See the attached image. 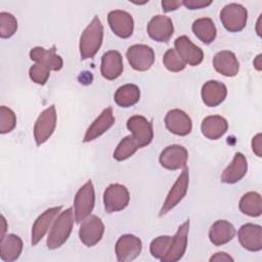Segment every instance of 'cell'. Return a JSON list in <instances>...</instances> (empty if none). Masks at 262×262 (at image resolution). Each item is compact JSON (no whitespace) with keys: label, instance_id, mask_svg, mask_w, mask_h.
Returning <instances> with one entry per match:
<instances>
[{"label":"cell","instance_id":"9c48e42d","mask_svg":"<svg viewBox=\"0 0 262 262\" xmlns=\"http://www.w3.org/2000/svg\"><path fill=\"white\" fill-rule=\"evenodd\" d=\"M188 169L185 167L173 186L171 187L161 210L159 216H164L166 215L170 210L175 208L185 196L188 188Z\"/></svg>","mask_w":262,"mask_h":262},{"label":"cell","instance_id":"52a82bcc","mask_svg":"<svg viewBox=\"0 0 262 262\" xmlns=\"http://www.w3.org/2000/svg\"><path fill=\"white\" fill-rule=\"evenodd\" d=\"M126 57L130 66L139 72H145L155 62V52L151 47L144 44H135L128 48Z\"/></svg>","mask_w":262,"mask_h":262},{"label":"cell","instance_id":"b9f144b4","mask_svg":"<svg viewBox=\"0 0 262 262\" xmlns=\"http://www.w3.org/2000/svg\"><path fill=\"white\" fill-rule=\"evenodd\" d=\"M253 63H254V67L256 68V70H258V71H261V69H262V63H261V54H259V55H257V57L255 58V60L253 61Z\"/></svg>","mask_w":262,"mask_h":262},{"label":"cell","instance_id":"d6a6232c","mask_svg":"<svg viewBox=\"0 0 262 262\" xmlns=\"http://www.w3.org/2000/svg\"><path fill=\"white\" fill-rule=\"evenodd\" d=\"M172 238L173 236H170V235H161L152 239L149 246V251L151 256L154 258L161 260L168 252L172 243Z\"/></svg>","mask_w":262,"mask_h":262},{"label":"cell","instance_id":"7402d4cb","mask_svg":"<svg viewBox=\"0 0 262 262\" xmlns=\"http://www.w3.org/2000/svg\"><path fill=\"white\" fill-rule=\"evenodd\" d=\"M202 99L203 102L210 107L221 104L227 95L226 86L216 80L207 81L202 87Z\"/></svg>","mask_w":262,"mask_h":262},{"label":"cell","instance_id":"3957f363","mask_svg":"<svg viewBox=\"0 0 262 262\" xmlns=\"http://www.w3.org/2000/svg\"><path fill=\"white\" fill-rule=\"evenodd\" d=\"M95 204L94 187L91 180H88L79 188L74 200V216L77 223H81L92 212Z\"/></svg>","mask_w":262,"mask_h":262},{"label":"cell","instance_id":"ab89813d","mask_svg":"<svg viewBox=\"0 0 262 262\" xmlns=\"http://www.w3.org/2000/svg\"><path fill=\"white\" fill-rule=\"evenodd\" d=\"M182 5V1L176 0H163L162 1V9L164 12H169L178 9V7Z\"/></svg>","mask_w":262,"mask_h":262},{"label":"cell","instance_id":"4fadbf2b","mask_svg":"<svg viewBox=\"0 0 262 262\" xmlns=\"http://www.w3.org/2000/svg\"><path fill=\"white\" fill-rule=\"evenodd\" d=\"M188 230H189V220H186L184 223H182L178 227L175 235L172 238V243L168 252L161 259L162 262H176L183 257L187 247Z\"/></svg>","mask_w":262,"mask_h":262},{"label":"cell","instance_id":"7bdbcfd3","mask_svg":"<svg viewBox=\"0 0 262 262\" xmlns=\"http://www.w3.org/2000/svg\"><path fill=\"white\" fill-rule=\"evenodd\" d=\"M1 224H2V227H1V238H2L5 236V231H6V220L4 216H1Z\"/></svg>","mask_w":262,"mask_h":262},{"label":"cell","instance_id":"d590c367","mask_svg":"<svg viewBox=\"0 0 262 262\" xmlns=\"http://www.w3.org/2000/svg\"><path fill=\"white\" fill-rule=\"evenodd\" d=\"M16 125V116L12 110L5 105L0 106V133L11 132Z\"/></svg>","mask_w":262,"mask_h":262},{"label":"cell","instance_id":"9a60e30c","mask_svg":"<svg viewBox=\"0 0 262 262\" xmlns=\"http://www.w3.org/2000/svg\"><path fill=\"white\" fill-rule=\"evenodd\" d=\"M175 50L185 63L191 67L199 66L204 59L203 50L194 45L186 36L178 37L174 42Z\"/></svg>","mask_w":262,"mask_h":262},{"label":"cell","instance_id":"cb8c5ba5","mask_svg":"<svg viewBox=\"0 0 262 262\" xmlns=\"http://www.w3.org/2000/svg\"><path fill=\"white\" fill-rule=\"evenodd\" d=\"M214 69L225 77H234L239 70V63L232 51L222 50L213 57Z\"/></svg>","mask_w":262,"mask_h":262},{"label":"cell","instance_id":"f546056e","mask_svg":"<svg viewBox=\"0 0 262 262\" xmlns=\"http://www.w3.org/2000/svg\"><path fill=\"white\" fill-rule=\"evenodd\" d=\"M191 30L195 37L205 44L212 43L217 35L215 24L210 17L198 18L193 21Z\"/></svg>","mask_w":262,"mask_h":262},{"label":"cell","instance_id":"30bf717a","mask_svg":"<svg viewBox=\"0 0 262 262\" xmlns=\"http://www.w3.org/2000/svg\"><path fill=\"white\" fill-rule=\"evenodd\" d=\"M142 250L139 237L133 234H123L116 243L115 251L118 261L128 262L136 259Z\"/></svg>","mask_w":262,"mask_h":262},{"label":"cell","instance_id":"ac0fdd59","mask_svg":"<svg viewBox=\"0 0 262 262\" xmlns=\"http://www.w3.org/2000/svg\"><path fill=\"white\" fill-rule=\"evenodd\" d=\"M165 125L171 133L178 136H186L192 129L191 119L185 112L179 108H174L167 113Z\"/></svg>","mask_w":262,"mask_h":262},{"label":"cell","instance_id":"1f68e13d","mask_svg":"<svg viewBox=\"0 0 262 262\" xmlns=\"http://www.w3.org/2000/svg\"><path fill=\"white\" fill-rule=\"evenodd\" d=\"M138 148H140L139 143L132 135H128L124 137L119 144L117 145L114 151V159L117 161H124L133 156Z\"/></svg>","mask_w":262,"mask_h":262},{"label":"cell","instance_id":"83f0119b","mask_svg":"<svg viewBox=\"0 0 262 262\" xmlns=\"http://www.w3.org/2000/svg\"><path fill=\"white\" fill-rule=\"evenodd\" d=\"M23 241L18 235L7 234L0 238V258L5 262H12L18 259L23 251Z\"/></svg>","mask_w":262,"mask_h":262},{"label":"cell","instance_id":"44dd1931","mask_svg":"<svg viewBox=\"0 0 262 262\" xmlns=\"http://www.w3.org/2000/svg\"><path fill=\"white\" fill-rule=\"evenodd\" d=\"M123 57L117 50H110L101 57L100 73L106 80H115L123 73Z\"/></svg>","mask_w":262,"mask_h":262},{"label":"cell","instance_id":"ba28073f","mask_svg":"<svg viewBox=\"0 0 262 262\" xmlns=\"http://www.w3.org/2000/svg\"><path fill=\"white\" fill-rule=\"evenodd\" d=\"M104 232V225L96 215H89L81 222L79 229L80 241L87 247H93L101 239Z\"/></svg>","mask_w":262,"mask_h":262},{"label":"cell","instance_id":"4316f807","mask_svg":"<svg viewBox=\"0 0 262 262\" xmlns=\"http://www.w3.org/2000/svg\"><path fill=\"white\" fill-rule=\"evenodd\" d=\"M234 226L226 220L215 221L209 230L210 242L215 246H223L229 243L234 237Z\"/></svg>","mask_w":262,"mask_h":262},{"label":"cell","instance_id":"8d00e7d4","mask_svg":"<svg viewBox=\"0 0 262 262\" xmlns=\"http://www.w3.org/2000/svg\"><path fill=\"white\" fill-rule=\"evenodd\" d=\"M29 75L33 82H35L38 85H44L49 79L50 70L42 64L35 63L30 68Z\"/></svg>","mask_w":262,"mask_h":262},{"label":"cell","instance_id":"74e56055","mask_svg":"<svg viewBox=\"0 0 262 262\" xmlns=\"http://www.w3.org/2000/svg\"><path fill=\"white\" fill-rule=\"evenodd\" d=\"M212 4V1L206 0H184L182 1V5H184L187 9H201L205 8Z\"/></svg>","mask_w":262,"mask_h":262},{"label":"cell","instance_id":"f35d334b","mask_svg":"<svg viewBox=\"0 0 262 262\" xmlns=\"http://www.w3.org/2000/svg\"><path fill=\"white\" fill-rule=\"evenodd\" d=\"M252 149L257 157H262V136L261 133L255 135L252 139Z\"/></svg>","mask_w":262,"mask_h":262},{"label":"cell","instance_id":"ffe728a7","mask_svg":"<svg viewBox=\"0 0 262 262\" xmlns=\"http://www.w3.org/2000/svg\"><path fill=\"white\" fill-rule=\"evenodd\" d=\"M115 123V117L113 114V108L112 107H106L104 108L101 114L92 122V124L88 127L83 141L84 142H89L97 137L101 136L105 131H107Z\"/></svg>","mask_w":262,"mask_h":262},{"label":"cell","instance_id":"f1b7e54d","mask_svg":"<svg viewBox=\"0 0 262 262\" xmlns=\"http://www.w3.org/2000/svg\"><path fill=\"white\" fill-rule=\"evenodd\" d=\"M114 99L119 106L130 107L139 101L140 89L135 84H125L116 90Z\"/></svg>","mask_w":262,"mask_h":262},{"label":"cell","instance_id":"4dcf8cb0","mask_svg":"<svg viewBox=\"0 0 262 262\" xmlns=\"http://www.w3.org/2000/svg\"><path fill=\"white\" fill-rule=\"evenodd\" d=\"M238 208L242 213L248 216H260L262 213V200L260 193L256 191H249L245 193L239 200Z\"/></svg>","mask_w":262,"mask_h":262},{"label":"cell","instance_id":"e0dca14e","mask_svg":"<svg viewBox=\"0 0 262 262\" xmlns=\"http://www.w3.org/2000/svg\"><path fill=\"white\" fill-rule=\"evenodd\" d=\"M146 30L152 40L157 42H168L174 33V26L170 17L158 14L149 20Z\"/></svg>","mask_w":262,"mask_h":262},{"label":"cell","instance_id":"d6986e66","mask_svg":"<svg viewBox=\"0 0 262 262\" xmlns=\"http://www.w3.org/2000/svg\"><path fill=\"white\" fill-rule=\"evenodd\" d=\"M30 58L36 63L42 64L50 71H59L63 66L62 58L56 54L55 46L53 45L50 49L37 46L31 49Z\"/></svg>","mask_w":262,"mask_h":262},{"label":"cell","instance_id":"d4e9b609","mask_svg":"<svg viewBox=\"0 0 262 262\" xmlns=\"http://www.w3.org/2000/svg\"><path fill=\"white\" fill-rule=\"evenodd\" d=\"M248 171V162L242 152H236L232 162L225 168L221 175V181L227 184L238 182Z\"/></svg>","mask_w":262,"mask_h":262},{"label":"cell","instance_id":"7c38bea8","mask_svg":"<svg viewBox=\"0 0 262 262\" xmlns=\"http://www.w3.org/2000/svg\"><path fill=\"white\" fill-rule=\"evenodd\" d=\"M127 128L131 131L132 136L139 143L140 147L148 145L154 138L151 123L140 115L132 116L127 121Z\"/></svg>","mask_w":262,"mask_h":262},{"label":"cell","instance_id":"603a6c76","mask_svg":"<svg viewBox=\"0 0 262 262\" xmlns=\"http://www.w3.org/2000/svg\"><path fill=\"white\" fill-rule=\"evenodd\" d=\"M61 207H53L49 208L46 211H44L34 222L32 227V234H31V243L33 246H36L46 234L47 230L49 229L50 225L53 223L54 218L59 213Z\"/></svg>","mask_w":262,"mask_h":262},{"label":"cell","instance_id":"8992f818","mask_svg":"<svg viewBox=\"0 0 262 262\" xmlns=\"http://www.w3.org/2000/svg\"><path fill=\"white\" fill-rule=\"evenodd\" d=\"M130 201L128 188L119 183L110 184L103 192L104 209L107 213L119 212L124 210Z\"/></svg>","mask_w":262,"mask_h":262},{"label":"cell","instance_id":"60d3db41","mask_svg":"<svg viewBox=\"0 0 262 262\" xmlns=\"http://www.w3.org/2000/svg\"><path fill=\"white\" fill-rule=\"evenodd\" d=\"M210 261L211 262H224V261H230V262H232L233 261V258L232 257H230L228 254H226L225 252H218V253H216L215 255H213L211 258H210Z\"/></svg>","mask_w":262,"mask_h":262},{"label":"cell","instance_id":"6da1fadb","mask_svg":"<svg viewBox=\"0 0 262 262\" xmlns=\"http://www.w3.org/2000/svg\"><path fill=\"white\" fill-rule=\"evenodd\" d=\"M103 39V26L97 15L85 28L80 37V55L81 59L92 58L100 48Z\"/></svg>","mask_w":262,"mask_h":262},{"label":"cell","instance_id":"484cf974","mask_svg":"<svg viewBox=\"0 0 262 262\" xmlns=\"http://www.w3.org/2000/svg\"><path fill=\"white\" fill-rule=\"evenodd\" d=\"M228 129L227 121L218 115L206 117L201 125V131L205 137L216 140L222 137Z\"/></svg>","mask_w":262,"mask_h":262},{"label":"cell","instance_id":"7a4b0ae2","mask_svg":"<svg viewBox=\"0 0 262 262\" xmlns=\"http://www.w3.org/2000/svg\"><path fill=\"white\" fill-rule=\"evenodd\" d=\"M75 221L74 211L72 208L59 213L57 218L53 221L47 237V248L54 250L61 247L69 238Z\"/></svg>","mask_w":262,"mask_h":262},{"label":"cell","instance_id":"836d02e7","mask_svg":"<svg viewBox=\"0 0 262 262\" xmlns=\"http://www.w3.org/2000/svg\"><path fill=\"white\" fill-rule=\"evenodd\" d=\"M17 30V20L9 12H0V37L10 38Z\"/></svg>","mask_w":262,"mask_h":262},{"label":"cell","instance_id":"5bb4252c","mask_svg":"<svg viewBox=\"0 0 262 262\" xmlns=\"http://www.w3.org/2000/svg\"><path fill=\"white\" fill-rule=\"evenodd\" d=\"M107 21L112 31L120 38L126 39L133 34V17L127 11L120 9L110 11L107 14Z\"/></svg>","mask_w":262,"mask_h":262},{"label":"cell","instance_id":"e575fe53","mask_svg":"<svg viewBox=\"0 0 262 262\" xmlns=\"http://www.w3.org/2000/svg\"><path fill=\"white\" fill-rule=\"evenodd\" d=\"M163 63L168 71L173 73H178L184 70L186 67V63L173 48H170L165 52L163 57Z\"/></svg>","mask_w":262,"mask_h":262},{"label":"cell","instance_id":"5b68a950","mask_svg":"<svg viewBox=\"0 0 262 262\" xmlns=\"http://www.w3.org/2000/svg\"><path fill=\"white\" fill-rule=\"evenodd\" d=\"M56 127V111L52 104L44 110L34 125V138L37 145L46 142L53 134Z\"/></svg>","mask_w":262,"mask_h":262},{"label":"cell","instance_id":"8fae6325","mask_svg":"<svg viewBox=\"0 0 262 262\" xmlns=\"http://www.w3.org/2000/svg\"><path fill=\"white\" fill-rule=\"evenodd\" d=\"M188 152L186 148L179 144H172L165 147L159 158L162 167L168 170H179L186 166Z\"/></svg>","mask_w":262,"mask_h":262},{"label":"cell","instance_id":"277c9868","mask_svg":"<svg viewBox=\"0 0 262 262\" xmlns=\"http://www.w3.org/2000/svg\"><path fill=\"white\" fill-rule=\"evenodd\" d=\"M220 20L225 30L231 33H236L246 27L248 11L238 3H230L221 9Z\"/></svg>","mask_w":262,"mask_h":262},{"label":"cell","instance_id":"2e32d148","mask_svg":"<svg viewBox=\"0 0 262 262\" xmlns=\"http://www.w3.org/2000/svg\"><path fill=\"white\" fill-rule=\"evenodd\" d=\"M241 246L250 252L262 250V227L258 224L246 223L241 226L237 232Z\"/></svg>","mask_w":262,"mask_h":262}]
</instances>
